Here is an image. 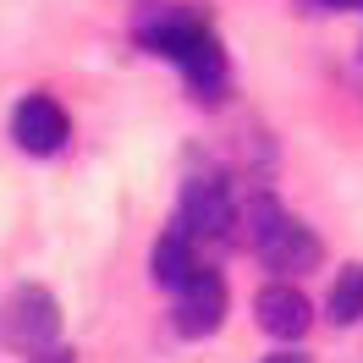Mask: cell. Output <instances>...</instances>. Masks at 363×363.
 Wrapping results in <instances>:
<instances>
[{
  "mask_svg": "<svg viewBox=\"0 0 363 363\" xmlns=\"http://www.w3.org/2000/svg\"><path fill=\"white\" fill-rule=\"evenodd\" d=\"M253 314H259V325H264L275 341H297L303 330H308L314 308H308V297L297 292V286L275 281V286H264V292L253 297Z\"/></svg>",
  "mask_w": 363,
  "mask_h": 363,
  "instance_id": "6",
  "label": "cell"
},
{
  "mask_svg": "<svg viewBox=\"0 0 363 363\" xmlns=\"http://www.w3.org/2000/svg\"><path fill=\"white\" fill-rule=\"evenodd\" d=\"M11 138H17L23 155H55V149L72 138V121L50 94H28L23 105L11 111Z\"/></svg>",
  "mask_w": 363,
  "mask_h": 363,
  "instance_id": "4",
  "label": "cell"
},
{
  "mask_svg": "<svg viewBox=\"0 0 363 363\" xmlns=\"http://www.w3.org/2000/svg\"><path fill=\"white\" fill-rule=\"evenodd\" d=\"M138 33H143V45L155 50V55H171V61H182V50L193 45L199 33H209V28H204V17H199V11H177V6H171V11L149 17Z\"/></svg>",
  "mask_w": 363,
  "mask_h": 363,
  "instance_id": "7",
  "label": "cell"
},
{
  "mask_svg": "<svg viewBox=\"0 0 363 363\" xmlns=\"http://www.w3.org/2000/svg\"><path fill=\"white\" fill-rule=\"evenodd\" d=\"M226 319V281L215 270H193L177 286V330L182 336H215Z\"/></svg>",
  "mask_w": 363,
  "mask_h": 363,
  "instance_id": "3",
  "label": "cell"
},
{
  "mask_svg": "<svg viewBox=\"0 0 363 363\" xmlns=\"http://www.w3.org/2000/svg\"><path fill=\"white\" fill-rule=\"evenodd\" d=\"M270 363H308V358H297V352H281V358H270Z\"/></svg>",
  "mask_w": 363,
  "mask_h": 363,
  "instance_id": "13",
  "label": "cell"
},
{
  "mask_svg": "<svg viewBox=\"0 0 363 363\" xmlns=\"http://www.w3.org/2000/svg\"><path fill=\"white\" fill-rule=\"evenodd\" d=\"M231 220H237V209H231L226 182L215 177L187 182V193H182V231L187 237H226Z\"/></svg>",
  "mask_w": 363,
  "mask_h": 363,
  "instance_id": "5",
  "label": "cell"
},
{
  "mask_svg": "<svg viewBox=\"0 0 363 363\" xmlns=\"http://www.w3.org/2000/svg\"><path fill=\"white\" fill-rule=\"evenodd\" d=\"M182 72H187V83H193V89L215 94L220 83H226V55H220V45H215L209 33H199L193 45L182 50Z\"/></svg>",
  "mask_w": 363,
  "mask_h": 363,
  "instance_id": "8",
  "label": "cell"
},
{
  "mask_svg": "<svg viewBox=\"0 0 363 363\" xmlns=\"http://www.w3.org/2000/svg\"><path fill=\"white\" fill-rule=\"evenodd\" d=\"M330 319H336V325L363 319V264H347V275L330 286Z\"/></svg>",
  "mask_w": 363,
  "mask_h": 363,
  "instance_id": "10",
  "label": "cell"
},
{
  "mask_svg": "<svg viewBox=\"0 0 363 363\" xmlns=\"http://www.w3.org/2000/svg\"><path fill=\"white\" fill-rule=\"evenodd\" d=\"M319 6H330V11H358L363 0H319Z\"/></svg>",
  "mask_w": 363,
  "mask_h": 363,
  "instance_id": "12",
  "label": "cell"
},
{
  "mask_svg": "<svg viewBox=\"0 0 363 363\" xmlns=\"http://www.w3.org/2000/svg\"><path fill=\"white\" fill-rule=\"evenodd\" d=\"M28 363H72V352L67 347H45V352H33Z\"/></svg>",
  "mask_w": 363,
  "mask_h": 363,
  "instance_id": "11",
  "label": "cell"
},
{
  "mask_svg": "<svg viewBox=\"0 0 363 363\" xmlns=\"http://www.w3.org/2000/svg\"><path fill=\"white\" fill-rule=\"evenodd\" d=\"M193 270H199V264H193V237H187L182 226L165 231L160 248H155V281H160V286H182Z\"/></svg>",
  "mask_w": 363,
  "mask_h": 363,
  "instance_id": "9",
  "label": "cell"
},
{
  "mask_svg": "<svg viewBox=\"0 0 363 363\" xmlns=\"http://www.w3.org/2000/svg\"><path fill=\"white\" fill-rule=\"evenodd\" d=\"M253 248H259V259L270 264V270L281 275H297V270H314L319 264V237L303 220H292L281 204H270V199H259L253 204Z\"/></svg>",
  "mask_w": 363,
  "mask_h": 363,
  "instance_id": "1",
  "label": "cell"
},
{
  "mask_svg": "<svg viewBox=\"0 0 363 363\" xmlns=\"http://www.w3.org/2000/svg\"><path fill=\"white\" fill-rule=\"evenodd\" d=\"M61 336V303L45 292V286H17V292L0 303V347L6 352H45Z\"/></svg>",
  "mask_w": 363,
  "mask_h": 363,
  "instance_id": "2",
  "label": "cell"
}]
</instances>
